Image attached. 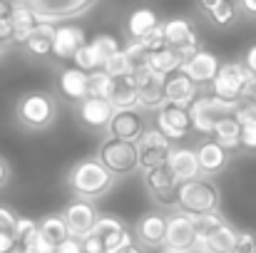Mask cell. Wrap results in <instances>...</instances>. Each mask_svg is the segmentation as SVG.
Masks as SVG:
<instances>
[{
    "instance_id": "1",
    "label": "cell",
    "mask_w": 256,
    "mask_h": 253,
    "mask_svg": "<svg viewBox=\"0 0 256 253\" xmlns=\"http://www.w3.org/2000/svg\"><path fill=\"white\" fill-rule=\"evenodd\" d=\"M114 174L104 167L97 157H90V159H80L78 164L68 169V176H65V184L68 189L78 196V199H100L104 196L112 186H114Z\"/></svg>"
},
{
    "instance_id": "2",
    "label": "cell",
    "mask_w": 256,
    "mask_h": 253,
    "mask_svg": "<svg viewBox=\"0 0 256 253\" xmlns=\"http://www.w3.org/2000/svg\"><path fill=\"white\" fill-rule=\"evenodd\" d=\"M58 117V102L50 92H25L18 104H15V119L28 129V132H45L52 127Z\"/></svg>"
},
{
    "instance_id": "3",
    "label": "cell",
    "mask_w": 256,
    "mask_h": 253,
    "mask_svg": "<svg viewBox=\"0 0 256 253\" xmlns=\"http://www.w3.org/2000/svg\"><path fill=\"white\" fill-rule=\"evenodd\" d=\"M239 102H226L216 94H199L192 104H189V117H192V129H196L199 134H212L214 124L222 117H232L236 112Z\"/></svg>"
},
{
    "instance_id": "4",
    "label": "cell",
    "mask_w": 256,
    "mask_h": 253,
    "mask_svg": "<svg viewBox=\"0 0 256 253\" xmlns=\"http://www.w3.org/2000/svg\"><path fill=\"white\" fill-rule=\"evenodd\" d=\"M179 209L186 214H214L219 211V189L209 179H192L179 189Z\"/></svg>"
},
{
    "instance_id": "5",
    "label": "cell",
    "mask_w": 256,
    "mask_h": 253,
    "mask_svg": "<svg viewBox=\"0 0 256 253\" xmlns=\"http://www.w3.org/2000/svg\"><path fill=\"white\" fill-rule=\"evenodd\" d=\"M97 159L114 176H124V174H132L134 169H140V149L134 142L107 137L97 149Z\"/></svg>"
},
{
    "instance_id": "6",
    "label": "cell",
    "mask_w": 256,
    "mask_h": 253,
    "mask_svg": "<svg viewBox=\"0 0 256 253\" xmlns=\"http://www.w3.org/2000/svg\"><path fill=\"white\" fill-rule=\"evenodd\" d=\"M20 2L35 10L42 22H52V25L62 20H72L97 5V0H20Z\"/></svg>"
},
{
    "instance_id": "7",
    "label": "cell",
    "mask_w": 256,
    "mask_h": 253,
    "mask_svg": "<svg viewBox=\"0 0 256 253\" xmlns=\"http://www.w3.org/2000/svg\"><path fill=\"white\" fill-rule=\"evenodd\" d=\"M249 77H252V72L244 62H224L219 67V75L212 82V94H216L226 102H242Z\"/></svg>"
},
{
    "instance_id": "8",
    "label": "cell",
    "mask_w": 256,
    "mask_h": 253,
    "mask_svg": "<svg viewBox=\"0 0 256 253\" xmlns=\"http://www.w3.org/2000/svg\"><path fill=\"white\" fill-rule=\"evenodd\" d=\"M144 186L152 194V199L162 209H179V189L182 181L170 171V167H160L144 171Z\"/></svg>"
},
{
    "instance_id": "9",
    "label": "cell",
    "mask_w": 256,
    "mask_h": 253,
    "mask_svg": "<svg viewBox=\"0 0 256 253\" xmlns=\"http://www.w3.org/2000/svg\"><path fill=\"white\" fill-rule=\"evenodd\" d=\"M132 77H134V82H137L140 109H152V112H157L162 104H167V97H164V80H167V77L152 72L147 65L134 67V70H132Z\"/></svg>"
},
{
    "instance_id": "10",
    "label": "cell",
    "mask_w": 256,
    "mask_h": 253,
    "mask_svg": "<svg viewBox=\"0 0 256 253\" xmlns=\"http://www.w3.org/2000/svg\"><path fill=\"white\" fill-rule=\"evenodd\" d=\"M162 27H164V40H167V45L174 47V50L182 55V60H189L192 55H196V52L202 50L199 37H196V32H194V25H192L186 17H172L167 22H162Z\"/></svg>"
},
{
    "instance_id": "11",
    "label": "cell",
    "mask_w": 256,
    "mask_h": 253,
    "mask_svg": "<svg viewBox=\"0 0 256 253\" xmlns=\"http://www.w3.org/2000/svg\"><path fill=\"white\" fill-rule=\"evenodd\" d=\"M154 127L170 139V142H176V139H184L192 129V117H189V107H179V104H162L157 112H154Z\"/></svg>"
},
{
    "instance_id": "12",
    "label": "cell",
    "mask_w": 256,
    "mask_h": 253,
    "mask_svg": "<svg viewBox=\"0 0 256 253\" xmlns=\"http://www.w3.org/2000/svg\"><path fill=\"white\" fill-rule=\"evenodd\" d=\"M196 229H194V221H192V214L186 211H176L167 216V236H164V249L172 251H192L196 246Z\"/></svg>"
},
{
    "instance_id": "13",
    "label": "cell",
    "mask_w": 256,
    "mask_h": 253,
    "mask_svg": "<svg viewBox=\"0 0 256 253\" xmlns=\"http://www.w3.org/2000/svg\"><path fill=\"white\" fill-rule=\"evenodd\" d=\"M114 112H117L114 104H112L110 99H104V97H87V99H82V102L78 104V117H80V122L85 124L87 129H94V132H100V129L107 132V127H110Z\"/></svg>"
},
{
    "instance_id": "14",
    "label": "cell",
    "mask_w": 256,
    "mask_h": 253,
    "mask_svg": "<svg viewBox=\"0 0 256 253\" xmlns=\"http://www.w3.org/2000/svg\"><path fill=\"white\" fill-rule=\"evenodd\" d=\"M144 114L142 109H117L110 127H107V137H114V139H124V142H134L142 137L144 132Z\"/></svg>"
},
{
    "instance_id": "15",
    "label": "cell",
    "mask_w": 256,
    "mask_h": 253,
    "mask_svg": "<svg viewBox=\"0 0 256 253\" xmlns=\"http://www.w3.org/2000/svg\"><path fill=\"white\" fill-rule=\"evenodd\" d=\"M62 216H65V221H68L70 234L78 236V239H85L87 234L92 231V226H94V221H97L100 214H97V209L92 206V201L75 196V199L65 206Z\"/></svg>"
},
{
    "instance_id": "16",
    "label": "cell",
    "mask_w": 256,
    "mask_h": 253,
    "mask_svg": "<svg viewBox=\"0 0 256 253\" xmlns=\"http://www.w3.org/2000/svg\"><path fill=\"white\" fill-rule=\"evenodd\" d=\"M219 67H222V62H219V57H216L214 52H209V50H199L196 55H192L189 60H184L182 72L189 75V80H192L194 84L204 87V84L214 82V77L219 75Z\"/></svg>"
},
{
    "instance_id": "17",
    "label": "cell",
    "mask_w": 256,
    "mask_h": 253,
    "mask_svg": "<svg viewBox=\"0 0 256 253\" xmlns=\"http://www.w3.org/2000/svg\"><path fill=\"white\" fill-rule=\"evenodd\" d=\"M164 236H167V216L160 211L144 214L137 226H134V239L150 249H164Z\"/></svg>"
},
{
    "instance_id": "18",
    "label": "cell",
    "mask_w": 256,
    "mask_h": 253,
    "mask_svg": "<svg viewBox=\"0 0 256 253\" xmlns=\"http://www.w3.org/2000/svg\"><path fill=\"white\" fill-rule=\"evenodd\" d=\"M167 167H170V171L182 181V184H186V181L202 176V167H199L196 149H189V147H172Z\"/></svg>"
},
{
    "instance_id": "19",
    "label": "cell",
    "mask_w": 256,
    "mask_h": 253,
    "mask_svg": "<svg viewBox=\"0 0 256 253\" xmlns=\"http://www.w3.org/2000/svg\"><path fill=\"white\" fill-rule=\"evenodd\" d=\"M87 45L85 30L78 25H58L55 30V42H52V55L58 60H72L75 52Z\"/></svg>"
},
{
    "instance_id": "20",
    "label": "cell",
    "mask_w": 256,
    "mask_h": 253,
    "mask_svg": "<svg viewBox=\"0 0 256 253\" xmlns=\"http://www.w3.org/2000/svg\"><path fill=\"white\" fill-rule=\"evenodd\" d=\"M164 97L172 104L189 107L199 97V84L192 82L189 75H184L182 70H176V72H172L170 77L164 80Z\"/></svg>"
},
{
    "instance_id": "21",
    "label": "cell",
    "mask_w": 256,
    "mask_h": 253,
    "mask_svg": "<svg viewBox=\"0 0 256 253\" xmlns=\"http://www.w3.org/2000/svg\"><path fill=\"white\" fill-rule=\"evenodd\" d=\"M196 157H199V167H202V174H219L224 171L229 159H232V152L224 149L216 139H206L196 147Z\"/></svg>"
},
{
    "instance_id": "22",
    "label": "cell",
    "mask_w": 256,
    "mask_h": 253,
    "mask_svg": "<svg viewBox=\"0 0 256 253\" xmlns=\"http://www.w3.org/2000/svg\"><path fill=\"white\" fill-rule=\"evenodd\" d=\"M58 84H60V92H62L68 99L78 102V104L90 97V75L82 72L80 67H75V65L60 72Z\"/></svg>"
},
{
    "instance_id": "23",
    "label": "cell",
    "mask_w": 256,
    "mask_h": 253,
    "mask_svg": "<svg viewBox=\"0 0 256 253\" xmlns=\"http://www.w3.org/2000/svg\"><path fill=\"white\" fill-rule=\"evenodd\" d=\"M10 20H12V27H15L12 40H15V42H22V45H25V40L30 37V32H32L35 27H40V25H42V20L38 17V12H35V10H30L25 2H18V5H15V10H12Z\"/></svg>"
},
{
    "instance_id": "24",
    "label": "cell",
    "mask_w": 256,
    "mask_h": 253,
    "mask_svg": "<svg viewBox=\"0 0 256 253\" xmlns=\"http://www.w3.org/2000/svg\"><path fill=\"white\" fill-rule=\"evenodd\" d=\"M157 25H162V22H160V17H157V12H154L152 7H137V10H132V15L127 17L130 40H142V37H147Z\"/></svg>"
},
{
    "instance_id": "25",
    "label": "cell",
    "mask_w": 256,
    "mask_h": 253,
    "mask_svg": "<svg viewBox=\"0 0 256 253\" xmlns=\"http://www.w3.org/2000/svg\"><path fill=\"white\" fill-rule=\"evenodd\" d=\"M114 109H140V97H137V82L132 75L114 77V92L110 97Z\"/></svg>"
},
{
    "instance_id": "26",
    "label": "cell",
    "mask_w": 256,
    "mask_h": 253,
    "mask_svg": "<svg viewBox=\"0 0 256 253\" xmlns=\"http://www.w3.org/2000/svg\"><path fill=\"white\" fill-rule=\"evenodd\" d=\"M55 30L58 25L52 22H42L40 27H35L30 32V37L25 40V50L35 57H45V55H52V42H55Z\"/></svg>"
},
{
    "instance_id": "27",
    "label": "cell",
    "mask_w": 256,
    "mask_h": 253,
    "mask_svg": "<svg viewBox=\"0 0 256 253\" xmlns=\"http://www.w3.org/2000/svg\"><path fill=\"white\" fill-rule=\"evenodd\" d=\"M182 65H184L182 55H179L174 47H170V45H167V47H162V50L150 52V57H147V67H150L152 72L162 75V77H170L172 72L182 70Z\"/></svg>"
},
{
    "instance_id": "28",
    "label": "cell",
    "mask_w": 256,
    "mask_h": 253,
    "mask_svg": "<svg viewBox=\"0 0 256 253\" xmlns=\"http://www.w3.org/2000/svg\"><path fill=\"white\" fill-rule=\"evenodd\" d=\"M212 137H214L224 149L234 152V149H239V147H242V124L236 122V117H234V114H232V117H222V119L214 124Z\"/></svg>"
},
{
    "instance_id": "29",
    "label": "cell",
    "mask_w": 256,
    "mask_h": 253,
    "mask_svg": "<svg viewBox=\"0 0 256 253\" xmlns=\"http://www.w3.org/2000/svg\"><path fill=\"white\" fill-rule=\"evenodd\" d=\"M236 239H239V231L232 226V224H222L209 239H204V241H199V244H204L209 251L214 253H232V249L236 246Z\"/></svg>"
},
{
    "instance_id": "30",
    "label": "cell",
    "mask_w": 256,
    "mask_h": 253,
    "mask_svg": "<svg viewBox=\"0 0 256 253\" xmlns=\"http://www.w3.org/2000/svg\"><path fill=\"white\" fill-rule=\"evenodd\" d=\"M40 234L45 236V239H50L55 246L58 244H62L65 239H70L72 234H70V229H68V221H65V216L62 214H48L42 221H40Z\"/></svg>"
},
{
    "instance_id": "31",
    "label": "cell",
    "mask_w": 256,
    "mask_h": 253,
    "mask_svg": "<svg viewBox=\"0 0 256 253\" xmlns=\"http://www.w3.org/2000/svg\"><path fill=\"white\" fill-rule=\"evenodd\" d=\"M72 65H75V67H80L82 72H87V75H90V72H97V70H102V65H104V62H102V57L97 55V50H94V47L87 42V45H82V47L75 52V57H72Z\"/></svg>"
},
{
    "instance_id": "32",
    "label": "cell",
    "mask_w": 256,
    "mask_h": 253,
    "mask_svg": "<svg viewBox=\"0 0 256 253\" xmlns=\"http://www.w3.org/2000/svg\"><path fill=\"white\" fill-rule=\"evenodd\" d=\"M192 221H194V229H196V239L199 241H204V239H209L222 224H224V219L214 211V214H192Z\"/></svg>"
},
{
    "instance_id": "33",
    "label": "cell",
    "mask_w": 256,
    "mask_h": 253,
    "mask_svg": "<svg viewBox=\"0 0 256 253\" xmlns=\"http://www.w3.org/2000/svg\"><path fill=\"white\" fill-rule=\"evenodd\" d=\"M114 92V77H110L104 70L90 72V97H104L110 99Z\"/></svg>"
},
{
    "instance_id": "34",
    "label": "cell",
    "mask_w": 256,
    "mask_h": 253,
    "mask_svg": "<svg viewBox=\"0 0 256 253\" xmlns=\"http://www.w3.org/2000/svg\"><path fill=\"white\" fill-rule=\"evenodd\" d=\"M102 70H104L110 77H124V75H132L134 65L130 62V57H127V52H124V47H122L117 55H112L110 60H104Z\"/></svg>"
},
{
    "instance_id": "35",
    "label": "cell",
    "mask_w": 256,
    "mask_h": 253,
    "mask_svg": "<svg viewBox=\"0 0 256 253\" xmlns=\"http://www.w3.org/2000/svg\"><path fill=\"white\" fill-rule=\"evenodd\" d=\"M174 147V144H172ZM170 149H140V169L142 174L144 171H152V169L167 167V159H170Z\"/></svg>"
},
{
    "instance_id": "36",
    "label": "cell",
    "mask_w": 256,
    "mask_h": 253,
    "mask_svg": "<svg viewBox=\"0 0 256 253\" xmlns=\"http://www.w3.org/2000/svg\"><path fill=\"white\" fill-rule=\"evenodd\" d=\"M236 15H239V5H236L234 0H222V2L209 12V20H212L214 25H219V27H226V25H232V22L236 20Z\"/></svg>"
},
{
    "instance_id": "37",
    "label": "cell",
    "mask_w": 256,
    "mask_h": 253,
    "mask_svg": "<svg viewBox=\"0 0 256 253\" xmlns=\"http://www.w3.org/2000/svg\"><path fill=\"white\" fill-rule=\"evenodd\" d=\"M90 45L97 50V55L102 57V62H104V60H110L112 55H117V52L122 50L120 40H117L114 35H107V32H100V35H94V37L90 40Z\"/></svg>"
},
{
    "instance_id": "38",
    "label": "cell",
    "mask_w": 256,
    "mask_h": 253,
    "mask_svg": "<svg viewBox=\"0 0 256 253\" xmlns=\"http://www.w3.org/2000/svg\"><path fill=\"white\" fill-rule=\"evenodd\" d=\"M38 234H40V224L38 221H32L28 216H18L15 229H12V236H15L18 244H30Z\"/></svg>"
},
{
    "instance_id": "39",
    "label": "cell",
    "mask_w": 256,
    "mask_h": 253,
    "mask_svg": "<svg viewBox=\"0 0 256 253\" xmlns=\"http://www.w3.org/2000/svg\"><path fill=\"white\" fill-rule=\"evenodd\" d=\"M172 142L157 129V127H150L142 132V137L137 139V149H170Z\"/></svg>"
},
{
    "instance_id": "40",
    "label": "cell",
    "mask_w": 256,
    "mask_h": 253,
    "mask_svg": "<svg viewBox=\"0 0 256 253\" xmlns=\"http://www.w3.org/2000/svg\"><path fill=\"white\" fill-rule=\"evenodd\" d=\"M120 229H124L122 219H117V216H97V221H94V226H92L90 234H94L100 239H107V236H112Z\"/></svg>"
},
{
    "instance_id": "41",
    "label": "cell",
    "mask_w": 256,
    "mask_h": 253,
    "mask_svg": "<svg viewBox=\"0 0 256 253\" xmlns=\"http://www.w3.org/2000/svg\"><path fill=\"white\" fill-rule=\"evenodd\" d=\"M134 241H137L134 239V231H130L124 226V229H120V231H114L112 236L104 239V251L114 253V251H120V249H124V246H130V244H134Z\"/></svg>"
},
{
    "instance_id": "42",
    "label": "cell",
    "mask_w": 256,
    "mask_h": 253,
    "mask_svg": "<svg viewBox=\"0 0 256 253\" xmlns=\"http://www.w3.org/2000/svg\"><path fill=\"white\" fill-rule=\"evenodd\" d=\"M124 52H127V57H130V62H132L134 67H142V65H147L150 50H147V45H144L142 40H130V42L124 45Z\"/></svg>"
},
{
    "instance_id": "43",
    "label": "cell",
    "mask_w": 256,
    "mask_h": 253,
    "mask_svg": "<svg viewBox=\"0 0 256 253\" xmlns=\"http://www.w3.org/2000/svg\"><path fill=\"white\" fill-rule=\"evenodd\" d=\"M234 117H236V122H239L242 127L256 124V102H252V99H242V102L236 104Z\"/></svg>"
},
{
    "instance_id": "44",
    "label": "cell",
    "mask_w": 256,
    "mask_h": 253,
    "mask_svg": "<svg viewBox=\"0 0 256 253\" xmlns=\"http://www.w3.org/2000/svg\"><path fill=\"white\" fill-rule=\"evenodd\" d=\"M142 42L147 45V50H150V52L167 47V40H164V27H162V25H157V27H154L147 37H142Z\"/></svg>"
},
{
    "instance_id": "45",
    "label": "cell",
    "mask_w": 256,
    "mask_h": 253,
    "mask_svg": "<svg viewBox=\"0 0 256 253\" xmlns=\"http://www.w3.org/2000/svg\"><path fill=\"white\" fill-rule=\"evenodd\" d=\"M232 253H256V236L252 231H239L236 246L232 249Z\"/></svg>"
},
{
    "instance_id": "46",
    "label": "cell",
    "mask_w": 256,
    "mask_h": 253,
    "mask_svg": "<svg viewBox=\"0 0 256 253\" xmlns=\"http://www.w3.org/2000/svg\"><path fill=\"white\" fill-rule=\"evenodd\" d=\"M25 246H30L32 253H55V249H58V246H55L50 239H45L42 234H38V236H35L30 244H25Z\"/></svg>"
},
{
    "instance_id": "47",
    "label": "cell",
    "mask_w": 256,
    "mask_h": 253,
    "mask_svg": "<svg viewBox=\"0 0 256 253\" xmlns=\"http://www.w3.org/2000/svg\"><path fill=\"white\" fill-rule=\"evenodd\" d=\"M82 251L85 253H107L104 251V239L94 236V234H87L82 239Z\"/></svg>"
},
{
    "instance_id": "48",
    "label": "cell",
    "mask_w": 256,
    "mask_h": 253,
    "mask_svg": "<svg viewBox=\"0 0 256 253\" xmlns=\"http://www.w3.org/2000/svg\"><path fill=\"white\" fill-rule=\"evenodd\" d=\"M242 149H246V152H256V124H246V127H242Z\"/></svg>"
},
{
    "instance_id": "49",
    "label": "cell",
    "mask_w": 256,
    "mask_h": 253,
    "mask_svg": "<svg viewBox=\"0 0 256 253\" xmlns=\"http://www.w3.org/2000/svg\"><path fill=\"white\" fill-rule=\"evenodd\" d=\"M15 221H18L15 211L10 206H2L0 204V231H12L15 229Z\"/></svg>"
},
{
    "instance_id": "50",
    "label": "cell",
    "mask_w": 256,
    "mask_h": 253,
    "mask_svg": "<svg viewBox=\"0 0 256 253\" xmlns=\"http://www.w3.org/2000/svg\"><path fill=\"white\" fill-rule=\"evenodd\" d=\"M55 253H85V251H82V239H78V236L65 239L62 244H58Z\"/></svg>"
},
{
    "instance_id": "51",
    "label": "cell",
    "mask_w": 256,
    "mask_h": 253,
    "mask_svg": "<svg viewBox=\"0 0 256 253\" xmlns=\"http://www.w3.org/2000/svg\"><path fill=\"white\" fill-rule=\"evenodd\" d=\"M15 35V27H12V20L10 17H0V42H10Z\"/></svg>"
},
{
    "instance_id": "52",
    "label": "cell",
    "mask_w": 256,
    "mask_h": 253,
    "mask_svg": "<svg viewBox=\"0 0 256 253\" xmlns=\"http://www.w3.org/2000/svg\"><path fill=\"white\" fill-rule=\"evenodd\" d=\"M18 246L12 231H0V253H12Z\"/></svg>"
},
{
    "instance_id": "53",
    "label": "cell",
    "mask_w": 256,
    "mask_h": 253,
    "mask_svg": "<svg viewBox=\"0 0 256 253\" xmlns=\"http://www.w3.org/2000/svg\"><path fill=\"white\" fill-rule=\"evenodd\" d=\"M244 65L249 67L252 75H256V45H252V47L246 50V55H244Z\"/></svg>"
},
{
    "instance_id": "54",
    "label": "cell",
    "mask_w": 256,
    "mask_h": 253,
    "mask_svg": "<svg viewBox=\"0 0 256 253\" xmlns=\"http://www.w3.org/2000/svg\"><path fill=\"white\" fill-rule=\"evenodd\" d=\"M8 181H10V164H8V159L0 157V189H5Z\"/></svg>"
},
{
    "instance_id": "55",
    "label": "cell",
    "mask_w": 256,
    "mask_h": 253,
    "mask_svg": "<svg viewBox=\"0 0 256 253\" xmlns=\"http://www.w3.org/2000/svg\"><path fill=\"white\" fill-rule=\"evenodd\" d=\"M242 99H252V102H256V75L249 77V82H246V87H244V97H242Z\"/></svg>"
},
{
    "instance_id": "56",
    "label": "cell",
    "mask_w": 256,
    "mask_h": 253,
    "mask_svg": "<svg viewBox=\"0 0 256 253\" xmlns=\"http://www.w3.org/2000/svg\"><path fill=\"white\" fill-rule=\"evenodd\" d=\"M15 5L18 2H12V0H0V17H10L12 10H15Z\"/></svg>"
},
{
    "instance_id": "57",
    "label": "cell",
    "mask_w": 256,
    "mask_h": 253,
    "mask_svg": "<svg viewBox=\"0 0 256 253\" xmlns=\"http://www.w3.org/2000/svg\"><path fill=\"white\" fill-rule=\"evenodd\" d=\"M239 5L246 15H256V0H239Z\"/></svg>"
},
{
    "instance_id": "58",
    "label": "cell",
    "mask_w": 256,
    "mask_h": 253,
    "mask_svg": "<svg viewBox=\"0 0 256 253\" xmlns=\"http://www.w3.org/2000/svg\"><path fill=\"white\" fill-rule=\"evenodd\" d=\"M219 2H222V0H199V5H202V10H204L206 15H209V12H212Z\"/></svg>"
},
{
    "instance_id": "59",
    "label": "cell",
    "mask_w": 256,
    "mask_h": 253,
    "mask_svg": "<svg viewBox=\"0 0 256 253\" xmlns=\"http://www.w3.org/2000/svg\"><path fill=\"white\" fill-rule=\"evenodd\" d=\"M114 253H142V249H140V244L134 241V244H130V246H124V249H120V251Z\"/></svg>"
},
{
    "instance_id": "60",
    "label": "cell",
    "mask_w": 256,
    "mask_h": 253,
    "mask_svg": "<svg viewBox=\"0 0 256 253\" xmlns=\"http://www.w3.org/2000/svg\"><path fill=\"white\" fill-rule=\"evenodd\" d=\"M162 253H186V251H172V249H164ZM189 253H192V251H189Z\"/></svg>"
},
{
    "instance_id": "61",
    "label": "cell",
    "mask_w": 256,
    "mask_h": 253,
    "mask_svg": "<svg viewBox=\"0 0 256 253\" xmlns=\"http://www.w3.org/2000/svg\"><path fill=\"white\" fill-rule=\"evenodd\" d=\"M0 55H2V42H0Z\"/></svg>"
}]
</instances>
